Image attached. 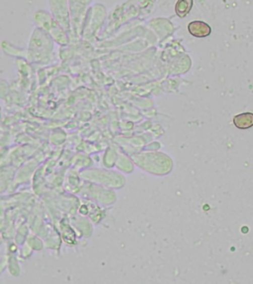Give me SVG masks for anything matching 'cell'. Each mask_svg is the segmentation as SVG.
Returning <instances> with one entry per match:
<instances>
[{
    "label": "cell",
    "mask_w": 253,
    "mask_h": 284,
    "mask_svg": "<svg viewBox=\"0 0 253 284\" xmlns=\"http://www.w3.org/2000/svg\"><path fill=\"white\" fill-rule=\"evenodd\" d=\"M188 32L196 38H206L212 33V28L203 21H193L188 25Z\"/></svg>",
    "instance_id": "cell-1"
},
{
    "label": "cell",
    "mask_w": 253,
    "mask_h": 284,
    "mask_svg": "<svg viewBox=\"0 0 253 284\" xmlns=\"http://www.w3.org/2000/svg\"><path fill=\"white\" fill-rule=\"evenodd\" d=\"M233 125L238 129H248L253 127L252 113H242L233 117Z\"/></svg>",
    "instance_id": "cell-2"
},
{
    "label": "cell",
    "mask_w": 253,
    "mask_h": 284,
    "mask_svg": "<svg viewBox=\"0 0 253 284\" xmlns=\"http://www.w3.org/2000/svg\"><path fill=\"white\" fill-rule=\"evenodd\" d=\"M193 7V0H177L175 4V13L178 17H186Z\"/></svg>",
    "instance_id": "cell-3"
}]
</instances>
